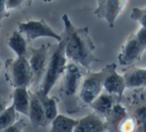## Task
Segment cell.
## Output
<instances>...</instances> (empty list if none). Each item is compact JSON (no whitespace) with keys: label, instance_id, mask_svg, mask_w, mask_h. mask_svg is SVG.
Here are the masks:
<instances>
[{"label":"cell","instance_id":"cell-1","mask_svg":"<svg viewBox=\"0 0 146 132\" xmlns=\"http://www.w3.org/2000/svg\"><path fill=\"white\" fill-rule=\"evenodd\" d=\"M62 21L64 30L61 35L67 59L90 71L92 63L100 62L101 60L94 55L96 45L90 36L89 28L76 27L67 14L62 15Z\"/></svg>","mask_w":146,"mask_h":132},{"label":"cell","instance_id":"cell-2","mask_svg":"<svg viewBox=\"0 0 146 132\" xmlns=\"http://www.w3.org/2000/svg\"><path fill=\"white\" fill-rule=\"evenodd\" d=\"M67 57L65 55V45L63 40L58 43L57 47L49 57L45 74L41 80L40 88L37 92L42 95H49L55 84L62 78L67 66Z\"/></svg>","mask_w":146,"mask_h":132},{"label":"cell","instance_id":"cell-3","mask_svg":"<svg viewBox=\"0 0 146 132\" xmlns=\"http://www.w3.org/2000/svg\"><path fill=\"white\" fill-rule=\"evenodd\" d=\"M146 51V27H141L138 31L130 35L122 45L118 55L119 64L123 67L133 65L141 59Z\"/></svg>","mask_w":146,"mask_h":132},{"label":"cell","instance_id":"cell-4","mask_svg":"<svg viewBox=\"0 0 146 132\" xmlns=\"http://www.w3.org/2000/svg\"><path fill=\"white\" fill-rule=\"evenodd\" d=\"M116 64H108L99 72H88L85 76H83L80 90L78 92L80 100L84 104L89 105L102 91L103 84L108 73Z\"/></svg>","mask_w":146,"mask_h":132},{"label":"cell","instance_id":"cell-5","mask_svg":"<svg viewBox=\"0 0 146 132\" xmlns=\"http://www.w3.org/2000/svg\"><path fill=\"white\" fill-rule=\"evenodd\" d=\"M5 68L7 80L13 88H29L33 84V73L27 57L8 59L5 63Z\"/></svg>","mask_w":146,"mask_h":132},{"label":"cell","instance_id":"cell-6","mask_svg":"<svg viewBox=\"0 0 146 132\" xmlns=\"http://www.w3.org/2000/svg\"><path fill=\"white\" fill-rule=\"evenodd\" d=\"M17 30L24 35L27 41H35L39 38H51L57 42L62 41V35L55 32L44 19L39 20H27L24 22H19L17 25Z\"/></svg>","mask_w":146,"mask_h":132},{"label":"cell","instance_id":"cell-7","mask_svg":"<svg viewBox=\"0 0 146 132\" xmlns=\"http://www.w3.org/2000/svg\"><path fill=\"white\" fill-rule=\"evenodd\" d=\"M49 49L48 44H43L38 48H30L28 54V62L33 73V84L38 86L45 74L47 64L49 61Z\"/></svg>","mask_w":146,"mask_h":132},{"label":"cell","instance_id":"cell-8","mask_svg":"<svg viewBox=\"0 0 146 132\" xmlns=\"http://www.w3.org/2000/svg\"><path fill=\"white\" fill-rule=\"evenodd\" d=\"M97 6L94 15L100 20L105 21L110 28L115 26L116 20L124 10L127 0H96Z\"/></svg>","mask_w":146,"mask_h":132},{"label":"cell","instance_id":"cell-9","mask_svg":"<svg viewBox=\"0 0 146 132\" xmlns=\"http://www.w3.org/2000/svg\"><path fill=\"white\" fill-rule=\"evenodd\" d=\"M83 73L81 72L79 66L75 63L67 64L65 72L62 76V92L68 97L75 96L78 94L83 80Z\"/></svg>","mask_w":146,"mask_h":132},{"label":"cell","instance_id":"cell-10","mask_svg":"<svg viewBox=\"0 0 146 132\" xmlns=\"http://www.w3.org/2000/svg\"><path fill=\"white\" fill-rule=\"evenodd\" d=\"M107 123L96 112L89 113L78 119L73 132H106Z\"/></svg>","mask_w":146,"mask_h":132},{"label":"cell","instance_id":"cell-11","mask_svg":"<svg viewBox=\"0 0 146 132\" xmlns=\"http://www.w3.org/2000/svg\"><path fill=\"white\" fill-rule=\"evenodd\" d=\"M28 118L30 119L31 124L35 127H46L49 124L45 117L44 109L37 92H30Z\"/></svg>","mask_w":146,"mask_h":132},{"label":"cell","instance_id":"cell-12","mask_svg":"<svg viewBox=\"0 0 146 132\" xmlns=\"http://www.w3.org/2000/svg\"><path fill=\"white\" fill-rule=\"evenodd\" d=\"M126 90L125 80L123 76L119 74L116 71V65L110 70L104 80L103 90L110 94H113L118 97H121L123 95L124 90Z\"/></svg>","mask_w":146,"mask_h":132},{"label":"cell","instance_id":"cell-13","mask_svg":"<svg viewBox=\"0 0 146 132\" xmlns=\"http://www.w3.org/2000/svg\"><path fill=\"white\" fill-rule=\"evenodd\" d=\"M119 97L113 94H110L106 91H102L91 103L89 106L93 108V110L100 116H107L115 103L118 101Z\"/></svg>","mask_w":146,"mask_h":132},{"label":"cell","instance_id":"cell-14","mask_svg":"<svg viewBox=\"0 0 146 132\" xmlns=\"http://www.w3.org/2000/svg\"><path fill=\"white\" fill-rule=\"evenodd\" d=\"M12 105L19 114L28 116L30 105V92L28 88L19 86L14 88L12 93Z\"/></svg>","mask_w":146,"mask_h":132},{"label":"cell","instance_id":"cell-15","mask_svg":"<svg viewBox=\"0 0 146 132\" xmlns=\"http://www.w3.org/2000/svg\"><path fill=\"white\" fill-rule=\"evenodd\" d=\"M126 88H146V69L132 68L123 74Z\"/></svg>","mask_w":146,"mask_h":132},{"label":"cell","instance_id":"cell-16","mask_svg":"<svg viewBox=\"0 0 146 132\" xmlns=\"http://www.w3.org/2000/svg\"><path fill=\"white\" fill-rule=\"evenodd\" d=\"M8 47L15 53L16 57L28 56V41L18 30L13 31L7 40Z\"/></svg>","mask_w":146,"mask_h":132},{"label":"cell","instance_id":"cell-17","mask_svg":"<svg viewBox=\"0 0 146 132\" xmlns=\"http://www.w3.org/2000/svg\"><path fill=\"white\" fill-rule=\"evenodd\" d=\"M78 122V119L68 117L63 114H57V116L50 122L49 132H73Z\"/></svg>","mask_w":146,"mask_h":132},{"label":"cell","instance_id":"cell-18","mask_svg":"<svg viewBox=\"0 0 146 132\" xmlns=\"http://www.w3.org/2000/svg\"><path fill=\"white\" fill-rule=\"evenodd\" d=\"M37 92V91H36ZM40 101L42 103L43 109H44L45 117H46L48 123H50L58 114V108H57V99L55 97H51L49 95H42L38 93Z\"/></svg>","mask_w":146,"mask_h":132},{"label":"cell","instance_id":"cell-19","mask_svg":"<svg viewBox=\"0 0 146 132\" xmlns=\"http://www.w3.org/2000/svg\"><path fill=\"white\" fill-rule=\"evenodd\" d=\"M126 116H128L127 108L122 103H120L119 101H117L115 103V105L113 106V108L111 109V111L109 112V114L106 116V118H107V122L106 123L110 124L112 126L114 125L117 128L119 123Z\"/></svg>","mask_w":146,"mask_h":132},{"label":"cell","instance_id":"cell-20","mask_svg":"<svg viewBox=\"0 0 146 132\" xmlns=\"http://www.w3.org/2000/svg\"><path fill=\"white\" fill-rule=\"evenodd\" d=\"M19 113L15 110L14 106L11 105L7 106L1 113H0V131L5 128L9 127L13 123L18 120Z\"/></svg>","mask_w":146,"mask_h":132},{"label":"cell","instance_id":"cell-21","mask_svg":"<svg viewBox=\"0 0 146 132\" xmlns=\"http://www.w3.org/2000/svg\"><path fill=\"white\" fill-rule=\"evenodd\" d=\"M137 128V122L133 116H126L119 123L117 129L119 132H135Z\"/></svg>","mask_w":146,"mask_h":132},{"label":"cell","instance_id":"cell-22","mask_svg":"<svg viewBox=\"0 0 146 132\" xmlns=\"http://www.w3.org/2000/svg\"><path fill=\"white\" fill-rule=\"evenodd\" d=\"M130 19L136 21L140 24L141 27H146V7H134L131 10Z\"/></svg>","mask_w":146,"mask_h":132},{"label":"cell","instance_id":"cell-23","mask_svg":"<svg viewBox=\"0 0 146 132\" xmlns=\"http://www.w3.org/2000/svg\"><path fill=\"white\" fill-rule=\"evenodd\" d=\"M33 0H6V8L10 12L12 10H20L24 7L30 6Z\"/></svg>","mask_w":146,"mask_h":132},{"label":"cell","instance_id":"cell-24","mask_svg":"<svg viewBox=\"0 0 146 132\" xmlns=\"http://www.w3.org/2000/svg\"><path fill=\"white\" fill-rule=\"evenodd\" d=\"M25 126H26L25 122L22 119H18L15 123H13L12 125L5 128V129L1 130L0 132H23Z\"/></svg>","mask_w":146,"mask_h":132},{"label":"cell","instance_id":"cell-25","mask_svg":"<svg viewBox=\"0 0 146 132\" xmlns=\"http://www.w3.org/2000/svg\"><path fill=\"white\" fill-rule=\"evenodd\" d=\"M9 16L10 13L6 8V0H0V28L2 26V21Z\"/></svg>","mask_w":146,"mask_h":132},{"label":"cell","instance_id":"cell-26","mask_svg":"<svg viewBox=\"0 0 146 132\" xmlns=\"http://www.w3.org/2000/svg\"><path fill=\"white\" fill-rule=\"evenodd\" d=\"M6 107H7V102L5 101L4 99H2V98H0V113H1Z\"/></svg>","mask_w":146,"mask_h":132},{"label":"cell","instance_id":"cell-27","mask_svg":"<svg viewBox=\"0 0 146 132\" xmlns=\"http://www.w3.org/2000/svg\"><path fill=\"white\" fill-rule=\"evenodd\" d=\"M43 2H46V3H49V2H52V1H54V0H42Z\"/></svg>","mask_w":146,"mask_h":132},{"label":"cell","instance_id":"cell-28","mask_svg":"<svg viewBox=\"0 0 146 132\" xmlns=\"http://www.w3.org/2000/svg\"><path fill=\"white\" fill-rule=\"evenodd\" d=\"M0 71H1V62H0Z\"/></svg>","mask_w":146,"mask_h":132}]
</instances>
